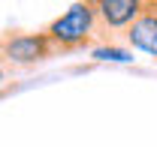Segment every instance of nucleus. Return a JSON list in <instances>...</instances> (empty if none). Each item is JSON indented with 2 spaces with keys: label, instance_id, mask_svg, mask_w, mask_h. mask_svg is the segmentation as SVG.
<instances>
[{
  "label": "nucleus",
  "instance_id": "obj_1",
  "mask_svg": "<svg viewBox=\"0 0 157 147\" xmlns=\"http://www.w3.org/2000/svg\"><path fill=\"white\" fill-rule=\"evenodd\" d=\"M97 30L100 27H97L94 6L88 0H78L63 15H58L42 33H45V39H48V45H52L55 54H70V51L88 48L94 42V36H97Z\"/></svg>",
  "mask_w": 157,
  "mask_h": 147
},
{
  "label": "nucleus",
  "instance_id": "obj_2",
  "mask_svg": "<svg viewBox=\"0 0 157 147\" xmlns=\"http://www.w3.org/2000/svg\"><path fill=\"white\" fill-rule=\"evenodd\" d=\"M0 48H3V60L12 66H33L55 54L45 33H9V36H3Z\"/></svg>",
  "mask_w": 157,
  "mask_h": 147
},
{
  "label": "nucleus",
  "instance_id": "obj_3",
  "mask_svg": "<svg viewBox=\"0 0 157 147\" xmlns=\"http://www.w3.org/2000/svg\"><path fill=\"white\" fill-rule=\"evenodd\" d=\"M88 3L94 6L97 27L103 33H127L145 6V0H88Z\"/></svg>",
  "mask_w": 157,
  "mask_h": 147
},
{
  "label": "nucleus",
  "instance_id": "obj_4",
  "mask_svg": "<svg viewBox=\"0 0 157 147\" xmlns=\"http://www.w3.org/2000/svg\"><path fill=\"white\" fill-rule=\"evenodd\" d=\"M124 36L133 51H142L157 60V0H145L142 15L130 24V30Z\"/></svg>",
  "mask_w": 157,
  "mask_h": 147
},
{
  "label": "nucleus",
  "instance_id": "obj_5",
  "mask_svg": "<svg viewBox=\"0 0 157 147\" xmlns=\"http://www.w3.org/2000/svg\"><path fill=\"white\" fill-rule=\"evenodd\" d=\"M91 57L100 60V63H130L133 60V51L130 48H121V45H94L91 48Z\"/></svg>",
  "mask_w": 157,
  "mask_h": 147
}]
</instances>
